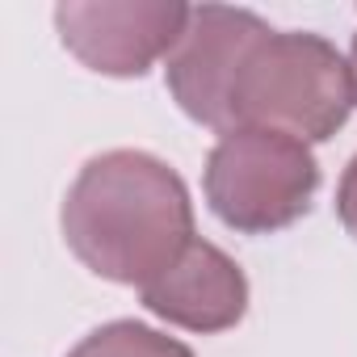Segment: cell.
<instances>
[{"label":"cell","mask_w":357,"mask_h":357,"mask_svg":"<svg viewBox=\"0 0 357 357\" xmlns=\"http://www.w3.org/2000/svg\"><path fill=\"white\" fill-rule=\"evenodd\" d=\"M63 240L97 278L143 290L194 244L185 181L147 151L93 155L63 198Z\"/></svg>","instance_id":"cell-1"},{"label":"cell","mask_w":357,"mask_h":357,"mask_svg":"<svg viewBox=\"0 0 357 357\" xmlns=\"http://www.w3.org/2000/svg\"><path fill=\"white\" fill-rule=\"evenodd\" d=\"M353 101V72L332 43L319 34L269 30L236 76L231 130L257 126L315 143L344 126Z\"/></svg>","instance_id":"cell-2"},{"label":"cell","mask_w":357,"mask_h":357,"mask_svg":"<svg viewBox=\"0 0 357 357\" xmlns=\"http://www.w3.org/2000/svg\"><path fill=\"white\" fill-rule=\"evenodd\" d=\"M319 190V164L307 143L236 126L227 130L206 160V202L236 231H278L307 215L311 194Z\"/></svg>","instance_id":"cell-3"},{"label":"cell","mask_w":357,"mask_h":357,"mask_svg":"<svg viewBox=\"0 0 357 357\" xmlns=\"http://www.w3.org/2000/svg\"><path fill=\"white\" fill-rule=\"evenodd\" d=\"M63 47L93 72L143 76L160 55H172L190 26V5L176 0H72L55 9Z\"/></svg>","instance_id":"cell-4"},{"label":"cell","mask_w":357,"mask_h":357,"mask_svg":"<svg viewBox=\"0 0 357 357\" xmlns=\"http://www.w3.org/2000/svg\"><path fill=\"white\" fill-rule=\"evenodd\" d=\"M269 34L257 13L202 5L190 9V26L168 55V89L194 122L215 126L219 135L231 130V89L252 55V47Z\"/></svg>","instance_id":"cell-5"},{"label":"cell","mask_w":357,"mask_h":357,"mask_svg":"<svg viewBox=\"0 0 357 357\" xmlns=\"http://www.w3.org/2000/svg\"><path fill=\"white\" fill-rule=\"evenodd\" d=\"M143 307L190 332H223L236 328L248 311V282L240 265L206 240H194L160 278L143 290Z\"/></svg>","instance_id":"cell-6"},{"label":"cell","mask_w":357,"mask_h":357,"mask_svg":"<svg viewBox=\"0 0 357 357\" xmlns=\"http://www.w3.org/2000/svg\"><path fill=\"white\" fill-rule=\"evenodd\" d=\"M68 357H194L181 340H172L147 324H135V319H118V324H105L97 332H89Z\"/></svg>","instance_id":"cell-7"},{"label":"cell","mask_w":357,"mask_h":357,"mask_svg":"<svg viewBox=\"0 0 357 357\" xmlns=\"http://www.w3.org/2000/svg\"><path fill=\"white\" fill-rule=\"evenodd\" d=\"M336 211H340V223L357 236V155L349 160L344 176H340V190H336Z\"/></svg>","instance_id":"cell-8"},{"label":"cell","mask_w":357,"mask_h":357,"mask_svg":"<svg viewBox=\"0 0 357 357\" xmlns=\"http://www.w3.org/2000/svg\"><path fill=\"white\" fill-rule=\"evenodd\" d=\"M349 72H353V97H357V38H353V51H349Z\"/></svg>","instance_id":"cell-9"}]
</instances>
